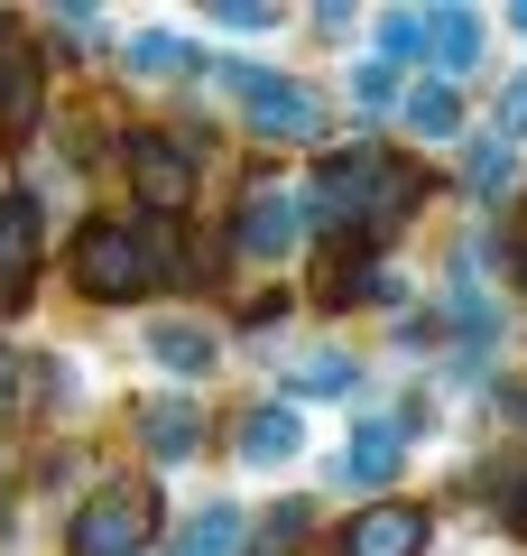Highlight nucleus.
<instances>
[{
    "mask_svg": "<svg viewBox=\"0 0 527 556\" xmlns=\"http://www.w3.org/2000/svg\"><path fill=\"white\" fill-rule=\"evenodd\" d=\"M185 260H176L167 241V214L157 223H83L75 232V278L83 298H139L149 278H176Z\"/></svg>",
    "mask_w": 527,
    "mask_h": 556,
    "instance_id": "f257e3e1",
    "label": "nucleus"
},
{
    "mask_svg": "<svg viewBox=\"0 0 527 556\" xmlns=\"http://www.w3.org/2000/svg\"><path fill=\"white\" fill-rule=\"evenodd\" d=\"M241 121H250V139H287V149H306V139H324V93L296 84V75L250 65V84H241Z\"/></svg>",
    "mask_w": 527,
    "mask_h": 556,
    "instance_id": "f03ea898",
    "label": "nucleus"
},
{
    "mask_svg": "<svg viewBox=\"0 0 527 556\" xmlns=\"http://www.w3.org/2000/svg\"><path fill=\"white\" fill-rule=\"evenodd\" d=\"M130 177L149 195V214H176L195 195V139H167V130H130Z\"/></svg>",
    "mask_w": 527,
    "mask_h": 556,
    "instance_id": "7ed1b4c3",
    "label": "nucleus"
},
{
    "mask_svg": "<svg viewBox=\"0 0 527 556\" xmlns=\"http://www.w3.org/2000/svg\"><path fill=\"white\" fill-rule=\"evenodd\" d=\"M139 538H149V492H130V482L93 492L75 519V556H139Z\"/></svg>",
    "mask_w": 527,
    "mask_h": 556,
    "instance_id": "20e7f679",
    "label": "nucleus"
},
{
    "mask_svg": "<svg viewBox=\"0 0 527 556\" xmlns=\"http://www.w3.org/2000/svg\"><path fill=\"white\" fill-rule=\"evenodd\" d=\"M139 353H149L157 371H176V380H214L222 371V334L195 325V316H149L139 325Z\"/></svg>",
    "mask_w": 527,
    "mask_h": 556,
    "instance_id": "39448f33",
    "label": "nucleus"
},
{
    "mask_svg": "<svg viewBox=\"0 0 527 556\" xmlns=\"http://www.w3.org/2000/svg\"><path fill=\"white\" fill-rule=\"evenodd\" d=\"M426 510L416 501H371V510H351L343 529V556H426Z\"/></svg>",
    "mask_w": 527,
    "mask_h": 556,
    "instance_id": "423d86ee",
    "label": "nucleus"
},
{
    "mask_svg": "<svg viewBox=\"0 0 527 556\" xmlns=\"http://www.w3.org/2000/svg\"><path fill=\"white\" fill-rule=\"evenodd\" d=\"M296 455H306V408H296V399L241 417V464H250V473H278V464H296Z\"/></svg>",
    "mask_w": 527,
    "mask_h": 556,
    "instance_id": "0eeeda50",
    "label": "nucleus"
},
{
    "mask_svg": "<svg viewBox=\"0 0 527 556\" xmlns=\"http://www.w3.org/2000/svg\"><path fill=\"white\" fill-rule=\"evenodd\" d=\"M296 241H306V195H278V186H259V195H250V214H241V251L287 260Z\"/></svg>",
    "mask_w": 527,
    "mask_h": 556,
    "instance_id": "6e6552de",
    "label": "nucleus"
},
{
    "mask_svg": "<svg viewBox=\"0 0 527 556\" xmlns=\"http://www.w3.org/2000/svg\"><path fill=\"white\" fill-rule=\"evenodd\" d=\"M398 455H408V437L380 427V417H361V427L343 437V482H351V492H389V482H398Z\"/></svg>",
    "mask_w": 527,
    "mask_h": 556,
    "instance_id": "1a4fd4ad",
    "label": "nucleus"
},
{
    "mask_svg": "<svg viewBox=\"0 0 527 556\" xmlns=\"http://www.w3.org/2000/svg\"><path fill=\"white\" fill-rule=\"evenodd\" d=\"M481 47H490L481 10H426V56L445 65V84H453V75H472V65H481Z\"/></svg>",
    "mask_w": 527,
    "mask_h": 556,
    "instance_id": "9d476101",
    "label": "nucleus"
},
{
    "mask_svg": "<svg viewBox=\"0 0 527 556\" xmlns=\"http://www.w3.org/2000/svg\"><path fill=\"white\" fill-rule=\"evenodd\" d=\"M38 84H47L38 47H0V130H38Z\"/></svg>",
    "mask_w": 527,
    "mask_h": 556,
    "instance_id": "9b49d317",
    "label": "nucleus"
},
{
    "mask_svg": "<svg viewBox=\"0 0 527 556\" xmlns=\"http://www.w3.org/2000/svg\"><path fill=\"white\" fill-rule=\"evenodd\" d=\"M241 538H250L241 501H204V510L176 529V547H167V556H241Z\"/></svg>",
    "mask_w": 527,
    "mask_h": 556,
    "instance_id": "f8f14e48",
    "label": "nucleus"
},
{
    "mask_svg": "<svg viewBox=\"0 0 527 556\" xmlns=\"http://www.w3.org/2000/svg\"><path fill=\"white\" fill-rule=\"evenodd\" d=\"M120 65H130L139 84H167V75H204V56H195L185 38H176V28H139V38H130V56H120Z\"/></svg>",
    "mask_w": 527,
    "mask_h": 556,
    "instance_id": "ddd939ff",
    "label": "nucleus"
},
{
    "mask_svg": "<svg viewBox=\"0 0 527 556\" xmlns=\"http://www.w3.org/2000/svg\"><path fill=\"white\" fill-rule=\"evenodd\" d=\"M398 121H408L416 139H453V130H463V93H453L445 75H435V84H408V93H398Z\"/></svg>",
    "mask_w": 527,
    "mask_h": 556,
    "instance_id": "4468645a",
    "label": "nucleus"
},
{
    "mask_svg": "<svg viewBox=\"0 0 527 556\" xmlns=\"http://www.w3.org/2000/svg\"><path fill=\"white\" fill-rule=\"evenodd\" d=\"M139 437H149L157 464H185V455L204 445V427H195V408H185V399H157V408L139 417Z\"/></svg>",
    "mask_w": 527,
    "mask_h": 556,
    "instance_id": "2eb2a0df",
    "label": "nucleus"
},
{
    "mask_svg": "<svg viewBox=\"0 0 527 556\" xmlns=\"http://www.w3.org/2000/svg\"><path fill=\"white\" fill-rule=\"evenodd\" d=\"M28 260H38V214L28 204H0V298L28 288Z\"/></svg>",
    "mask_w": 527,
    "mask_h": 556,
    "instance_id": "dca6fc26",
    "label": "nucleus"
},
{
    "mask_svg": "<svg viewBox=\"0 0 527 556\" xmlns=\"http://www.w3.org/2000/svg\"><path fill=\"white\" fill-rule=\"evenodd\" d=\"M380 65H426V10H380Z\"/></svg>",
    "mask_w": 527,
    "mask_h": 556,
    "instance_id": "f3484780",
    "label": "nucleus"
},
{
    "mask_svg": "<svg viewBox=\"0 0 527 556\" xmlns=\"http://www.w3.org/2000/svg\"><path fill=\"white\" fill-rule=\"evenodd\" d=\"M351 380H361L351 353H306V362H296V399H343Z\"/></svg>",
    "mask_w": 527,
    "mask_h": 556,
    "instance_id": "a211bd4d",
    "label": "nucleus"
},
{
    "mask_svg": "<svg viewBox=\"0 0 527 556\" xmlns=\"http://www.w3.org/2000/svg\"><path fill=\"white\" fill-rule=\"evenodd\" d=\"M509 177H518V159H509V139H481V149L463 159V186H472V195H509Z\"/></svg>",
    "mask_w": 527,
    "mask_h": 556,
    "instance_id": "6ab92c4d",
    "label": "nucleus"
},
{
    "mask_svg": "<svg viewBox=\"0 0 527 556\" xmlns=\"http://www.w3.org/2000/svg\"><path fill=\"white\" fill-rule=\"evenodd\" d=\"M214 28H232V38H278L287 20H278L269 0H222V10H214Z\"/></svg>",
    "mask_w": 527,
    "mask_h": 556,
    "instance_id": "aec40b11",
    "label": "nucleus"
},
{
    "mask_svg": "<svg viewBox=\"0 0 527 556\" xmlns=\"http://www.w3.org/2000/svg\"><path fill=\"white\" fill-rule=\"evenodd\" d=\"M351 102H371V112H389V102H398V65H361V75H351Z\"/></svg>",
    "mask_w": 527,
    "mask_h": 556,
    "instance_id": "412c9836",
    "label": "nucleus"
},
{
    "mask_svg": "<svg viewBox=\"0 0 527 556\" xmlns=\"http://www.w3.org/2000/svg\"><path fill=\"white\" fill-rule=\"evenodd\" d=\"M527 130V75H509V93H500V139H518Z\"/></svg>",
    "mask_w": 527,
    "mask_h": 556,
    "instance_id": "4be33fe9",
    "label": "nucleus"
},
{
    "mask_svg": "<svg viewBox=\"0 0 527 556\" xmlns=\"http://www.w3.org/2000/svg\"><path fill=\"white\" fill-rule=\"evenodd\" d=\"M259 538H269V547H296V538H306V501H287V510H278Z\"/></svg>",
    "mask_w": 527,
    "mask_h": 556,
    "instance_id": "5701e85b",
    "label": "nucleus"
},
{
    "mask_svg": "<svg viewBox=\"0 0 527 556\" xmlns=\"http://www.w3.org/2000/svg\"><path fill=\"white\" fill-rule=\"evenodd\" d=\"M20 399V353H0V408Z\"/></svg>",
    "mask_w": 527,
    "mask_h": 556,
    "instance_id": "b1692460",
    "label": "nucleus"
},
{
    "mask_svg": "<svg viewBox=\"0 0 527 556\" xmlns=\"http://www.w3.org/2000/svg\"><path fill=\"white\" fill-rule=\"evenodd\" d=\"M509 28H518V38H527V10H509Z\"/></svg>",
    "mask_w": 527,
    "mask_h": 556,
    "instance_id": "393cba45",
    "label": "nucleus"
},
{
    "mask_svg": "<svg viewBox=\"0 0 527 556\" xmlns=\"http://www.w3.org/2000/svg\"><path fill=\"white\" fill-rule=\"evenodd\" d=\"M518 529H527V482H518Z\"/></svg>",
    "mask_w": 527,
    "mask_h": 556,
    "instance_id": "a878e982",
    "label": "nucleus"
}]
</instances>
